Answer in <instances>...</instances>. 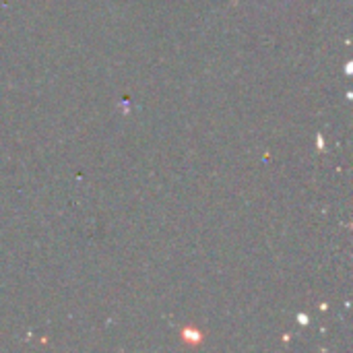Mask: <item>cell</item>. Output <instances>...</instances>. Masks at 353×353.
<instances>
[{
	"label": "cell",
	"mask_w": 353,
	"mask_h": 353,
	"mask_svg": "<svg viewBox=\"0 0 353 353\" xmlns=\"http://www.w3.org/2000/svg\"><path fill=\"white\" fill-rule=\"evenodd\" d=\"M182 339H184V343H188V345H199V343H203L205 335H203L201 331H196V329H184V331H182Z\"/></svg>",
	"instance_id": "6da1fadb"
}]
</instances>
